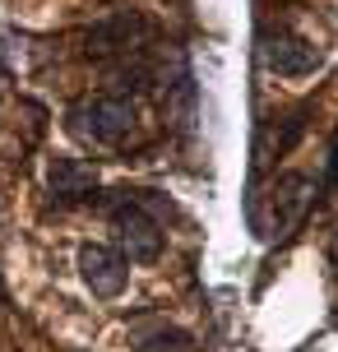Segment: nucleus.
Segmentation results:
<instances>
[{
    "instance_id": "nucleus-1",
    "label": "nucleus",
    "mask_w": 338,
    "mask_h": 352,
    "mask_svg": "<svg viewBox=\"0 0 338 352\" xmlns=\"http://www.w3.org/2000/svg\"><path fill=\"white\" fill-rule=\"evenodd\" d=\"M70 130L93 148H121L135 135V107L125 98H116V93L84 98V102L70 107Z\"/></svg>"
},
{
    "instance_id": "nucleus-2",
    "label": "nucleus",
    "mask_w": 338,
    "mask_h": 352,
    "mask_svg": "<svg viewBox=\"0 0 338 352\" xmlns=\"http://www.w3.org/2000/svg\"><path fill=\"white\" fill-rule=\"evenodd\" d=\"M111 209V228H116V250L130 264H153L162 255V223L153 218V209H144L135 190H116Z\"/></svg>"
},
{
    "instance_id": "nucleus-3",
    "label": "nucleus",
    "mask_w": 338,
    "mask_h": 352,
    "mask_svg": "<svg viewBox=\"0 0 338 352\" xmlns=\"http://www.w3.org/2000/svg\"><path fill=\"white\" fill-rule=\"evenodd\" d=\"M148 33H153V23L144 14H135V10H121V14L102 19L98 28H89V52L98 56H135L148 42Z\"/></svg>"
},
{
    "instance_id": "nucleus-4",
    "label": "nucleus",
    "mask_w": 338,
    "mask_h": 352,
    "mask_svg": "<svg viewBox=\"0 0 338 352\" xmlns=\"http://www.w3.org/2000/svg\"><path fill=\"white\" fill-rule=\"evenodd\" d=\"M79 274H84L93 297L111 301V297H121L125 283H130V260L116 246H84L79 250Z\"/></svg>"
},
{
    "instance_id": "nucleus-5",
    "label": "nucleus",
    "mask_w": 338,
    "mask_h": 352,
    "mask_svg": "<svg viewBox=\"0 0 338 352\" xmlns=\"http://www.w3.org/2000/svg\"><path fill=\"white\" fill-rule=\"evenodd\" d=\"M260 60H264V70L283 74V79H306L320 70V52L297 33H269L260 42Z\"/></svg>"
},
{
    "instance_id": "nucleus-6",
    "label": "nucleus",
    "mask_w": 338,
    "mask_h": 352,
    "mask_svg": "<svg viewBox=\"0 0 338 352\" xmlns=\"http://www.w3.org/2000/svg\"><path fill=\"white\" fill-rule=\"evenodd\" d=\"M311 199H315V186L306 181V176L297 172H287L273 181V195H269V204H273V232H287V228H297L306 218V209H311ZM269 232V236H273Z\"/></svg>"
},
{
    "instance_id": "nucleus-7",
    "label": "nucleus",
    "mask_w": 338,
    "mask_h": 352,
    "mask_svg": "<svg viewBox=\"0 0 338 352\" xmlns=\"http://www.w3.org/2000/svg\"><path fill=\"white\" fill-rule=\"evenodd\" d=\"M130 348L135 352H195V338L185 334L181 324L162 316H144L130 324Z\"/></svg>"
},
{
    "instance_id": "nucleus-8",
    "label": "nucleus",
    "mask_w": 338,
    "mask_h": 352,
    "mask_svg": "<svg viewBox=\"0 0 338 352\" xmlns=\"http://www.w3.org/2000/svg\"><path fill=\"white\" fill-rule=\"evenodd\" d=\"M47 190L56 199H79V195L98 190V172L84 158H52V167H47Z\"/></svg>"
},
{
    "instance_id": "nucleus-9",
    "label": "nucleus",
    "mask_w": 338,
    "mask_h": 352,
    "mask_svg": "<svg viewBox=\"0 0 338 352\" xmlns=\"http://www.w3.org/2000/svg\"><path fill=\"white\" fill-rule=\"evenodd\" d=\"M329 186H338V135L329 144Z\"/></svg>"
},
{
    "instance_id": "nucleus-10",
    "label": "nucleus",
    "mask_w": 338,
    "mask_h": 352,
    "mask_svg": "<svg viewBox=\"0 0 338 352\" xmlns=\"http://www.w3.org/2000/svg\"><path fill=\"white\" fill-rule=\"evenodd\" d=\"M329 260H334V269H338V232H334V246H329Z\"/></svg>"
}]
</instances>
